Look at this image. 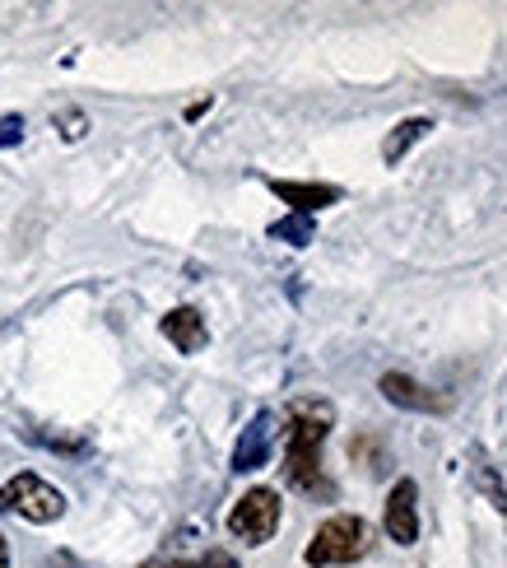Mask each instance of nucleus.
Returning <instances> with one entry per match:
<instances>
[{
  "instance_id": "obj_7",
  "label": "nucleus",
  "mask_w": 507,
  "mask_h": 568,
  "mask_svg": "<svg viewBox=\"0 0 507 568\" xmlns=\"http://www.w3.org/2000/svg\"><path fill=\"white\" fill-rule=\"evenodd\" d=\"M270 447H275V415L261 410V415H252V424L242 429L238 447H233V471L238 475L261 471V466L270 461Z\"/></svg>"
},
{
  "instance_id": "obj_4",
  "label": "nucleus",
  "mask_w": 507,
  "mask_h": 568,
  "mask_svg": "<svg viewBox=\"0 0 507 568\" xmlns=\"http://www.w3.org/2000/svg\"><path fill=\"white\" fill-rule=\"evenodd\" d=\"M280 513H284L280 494L266 485H256L228 508V531H233L242 545H266L270 536L280 531Z\"/></svg>"
},
{
  "instance_id": "obj_5",
  "label": "nucleus",
  "mask_w": 507,
  "mask_h": 568,
  "mask_svg": "<svg viewBox=\"0 0 507 568\" xmlns=\"http://www.w3.org/2000/svg\"><path fill=\"white\" fill-rule=\"evenodd\" d=\"M382 527L396 545H419V485L414 480H396L387 494V508H382Z\"/></svg>"
},
{
  "instance_id": "obj_13",
  "label": "nucleus",
  "mask_w": 507,
  "mask_h": 568,
  "mask_svg": "<svg viewBox=\"0 0 507 568\" xmlns=\"http://www.w3.org/2000/svg\"><path fill=\"white\" fill-rule=\"evenodd\" d=\"M19 140H24V117H19V112H10V117L0 122V149L19 145Z\"/></svg>"
},
{
  "instance_id": "obj_3",
  "label": "nucleus",
  "mask_w": 507,
  "mask_h": 568,
  "mask_svg": "<svg viewBox=\"0 0 507 568\" xmlns=\"http://www.w3.org/2000/svg\"><path fill=\"white\" fill-rule=\"evenodd\" d=\"M5 508L19 513L24 522L47 527V522H61V517H66V494H61L52 480H42V475L19 471L10 485L0 489V513H5Z\"/></svg>"
},
{
  "instance_id": "obj_11",
  "label": "nucleus",
  "mask_w": 507,
  "mask_h": 568,
  "mask_svg": "<svg viewBox=\"0 0 507 568\" xmlns=\"http://www.w3.org/2000/svg\"><path fill=\"white\" fill-rule=\"evenodd\" d=\"M270 238H280V243H289V247H307L312 238H317V224H312L307 215H284V219L270 224Z\"/></svg>"
},
{
  "instance_id": "obj_1",
  "label": "nucleus",
  "mask_w": 507,
  "mask_h": 568,
  "mask_svg": "<svg viewBox=\"0 0 507 568\" xmlns=\"http://www.w3.org/2000/svg\"><path fill=\"white\" fill-rule=\"evenodd\" d=\"M335 410L331 401H298L289 410V452H284V475L303 494H326L321 480V443L331 433Z\"/></svg>"
},
{
  "instance_id": "obj_6",
  "label": "nucleus",
  "mask_w": 507,
  "mask_h": 568,
  "mask_svg": "<svg viewBox=\"0 0 507 568\" xmlns=\"http://www.w3.org/2000/svg\"><path fill=\"white\" fill-rule=\"evenodd\" d=\"M377 392L387 396L391 406L414 410V415H447V410H452V396L428 392L424 382H414L410 373H382V382H377Z\"/></svg>"
},
{
  "instance_id": "obj_16",
  "label": "nucleus",
  "mask_w": 507,
  "mask_h": 568,
  "mask_svg": "<svg viewBox=\"0 0 507 568\" xmlns=\"http://www.w3.org/2000/svg\"><path fill=\"white\" fill-rule=\"evenodd\" d=\"M0 568H10V545H5V536H0Z\"/></svg>"
},
{
  "instance_id": "obj_10",
  "label": "nucleus",
  "mask_w": 507,
  "mask_h": 568,
  "mask_svg": "<svg viewBox=\"0 0 507 568\" xmlns=\"http://www.w3.org/2000/svg\"><path fill=\"white\" fill-rule=\"evenodd\" d=\"M428 131H433V122H428V117H405V122L391 131L387 145H382V159H387V163H401L405 154H410V145H419Z\"/></svg>"
},
{
  "instance_id": "obj_9",
  "label": "nucleus",
  "mask_w": 507,
  "mask_h": 568,
  "mask_svg": "<svg viewBox=\"0 0 507 568\" xmlns=\"http://www.w3.org/2000/svg\"><path fill=\"white\" fill-rule=\"evenodd\" d=\"M270 191H275L284 205H294V215H307V219H312V210H321V205L340 201V187H326V182H270Z\"/></svg>"
},
{
  "instance_id": "obj_15",
  "label": "nucleus",
  "mask_w": 507,
  "mask_h": 568,
  "mask_svg": "<svg viewBox=\"0 0 507 568\" xmlns=\"http://www.w3.org/2000/svg\"><path fill=\"white\" fill-rule=\"evenodd\" d=\"M201 568H238V559L228 555V550H210V555L201 559Z\"/></svg>"
},
{
  "instance_id": "obj_2",
  "label": "nucleus",
  "mask_w": 507,
  "mask_h": 568,
  "mask_svg": "<svg viewBox=\"0 0 507 568\" xmlns=\"http://www.w3.org/2000/svg\"><path fill=\"white\" fill-rule=\"evenodd\" d=\"M368 545H373V531H368V522L359 513H335L307 541L303 559H307V568H340V564H354V559L368 555Z\"/></svg>"
},
{
  "instance_id": "obj_12",
  "label": "nucleus",
  "mask_w": 507,
  "mask_h": 568,
  "mask_svg": "<svg viewBox=\"0 0 507 568\" xmlns=\"http://www.w3.org/2000/svg\"><path fill=\"white\" fill-rule=\"evenodd\" d=\"M475 480H480V489H484V494H489V499H494V508H498V513L507 517V489L494 480V471H489V466H475Z\"/></svg>"
},
{
  "instance_id": "obj_8",
  "label": "nucleus",
  "mask_w": 507,
  "mask_h": 568,
  "mask_svg": "<svg viewBox=\"0 0 507 568\" xmlns=\"http://www.w3.org/2000/svg\"><path fill=\"white\" fill-rule=\"evenodd\" d=\"M159 331L168 336V345H173L177 354H201L205 340H210V331H205V317L196 308H173L159 322Z\"/></svg>"
},
{
  "instance_id": "obj_14",
  "label": "nucleus",
  "mask_w": 507,
  "mask_h": 568,
  "mask_svg": "<svg viewBox=\"0 0 507 568\" xmlns=\"http://www.w3.org/2000/svg\"><path fill=\"white\" fill-rule=\"evenodd\" d=\"M61 136H66V140L84 136V117H80V112H66V117H61Z\"/></svg>"
},
{
  "instance_id": "obj_17",
  "label": "nucleus",
  "mask_w": 507,
  "mask_h": 568,
  "mask_svg": "<svg viewBox=\"0 0 507 568\" xmlns=\"http://www.w3.org/2000/svg\"><path fill=\"white\" fill-rule=\"evenodd\" d=\"M168 568H191V564H168Z\"/></svg>"
}]
</instances>
